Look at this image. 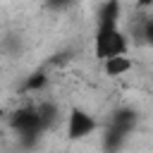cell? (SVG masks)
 I'll list each match as a JSON object with an SVG mask.
<instances>
[{
  "mask_svg": "<svg viewBox=\"0 0 153 153\" xmlns=\"http://www.w3.org/2000/svg\"><path fill=\"white\" fill-rule=\"evenodd\" d=\"M127 36L120 29H96V57H100L103 62L127 55Z\"/></svg>",
  "mask_w": 153,
  "mask_h": 153,
  "instance_id": "6da1fadb",
  "label": "cell"
},
{
  "mask_svg": "<svg viewBox=\"0 0 153 153\" xmlns=\"http://www.w3.org/2000/svg\"><path fill=\"white\" fill-rule=\"evenodd\" d=\"M127 136H129V134H124V131H120V129H115V127H108L105 134H103V151H105V153H117V151L124 146Z\"/></svg>",
  "mask_w": 153,
  "mask_h": 153,
  "instance_id": "5b68a950",
  "label": "cell"
},
{
  "mask_svg": "<svg viewBox=\"0 0 153 153\" xmlns=\"http://www.w3.org/2000/svg\"><path fill=\"white\" fill-rule=\"evenodd\" d=\"M139 36L153 45V17H146L141 24H139Z\"/></svg>",
  "mask_w": 153,
  "mask_h": 153,
  "instance_id": "ba28073f",
  "label": "cell"
},
{
  "mask_svg": "<svg viewBox=\"0 0 153 153\" xmlns=\"http://www.w3.org/2000/svg\"><path fill=\"white\" fill-rule=\"evenodd\" d=\"M45 84H48V76H45V72H36V74H31V76L26 79V84H24V91H41Z\"/></svg>",
  "mask_w": 153,
  "mask_h": 153,
  "instance_id": "52a82bcc",
  "label": "cell"
},
{
  "mask_svg": "<svg viewBox=\"0 0 153 153\" xmlns=\"http://www.w3.org/2000/svg\"><path fill=\"white\" fill-rule=\"evenodd\" d=\"M134 124H136V112L131 108H117L112 112V117H110V127H115V129H120L124 134H129L134 129Z\"/></svg>",
  "mask_w": 153,
  "mask_h": 153,
  "instance_id": "277c9868",
  "label": "cell"
},
{
  "mask_svg": "<svg viewBox=\"0 0 153 153\" xmlns=\"http://www.w3.org/2000/svg\"><path fill=\"white\" fill-rule=\"evenodd\" d=\"M131 67H134V62H131L127 55H122V57H110V60L103 62V72H105L108 76H122V74H127Z\"/></svg>",
  "mask_w": 153,
  "mask_h": 153,
  "instance_id": "8992f818",
  "label": "cell"
},
{
  "mask_svg": "<svg viewBox=\"0 0 153 153\" xmlns=\"http://www.w3.org/2000/svg\"><path fill=\"white\" fill-rule=\"evenodd\" d=\"M96 129H98V122L91 112H86L81 108L69 110V115H67V136L69 139H86Z\"/></svg>",
  "mask_w": 153,
  "mask_h": 153,
  "instance_id": "7a4b0ae2",
  "label": "cell"
},
{
  "mask_svg": "<svg viewBox=\"0 0 153 153\" xmlns=\"http://www.w3.org/2000/svg\"><path fill=\"white\" fill-rule=\"evenodd\" d=\"M120 14H122V5L117 0H108L98 7V26L96 29H120L117 22H120Z\"/></svg>",
  "mask_w": 153,
  "mask_h": 153,
  "instance_id": "3957f363",
  "label": "cell"
}]
</instances>
